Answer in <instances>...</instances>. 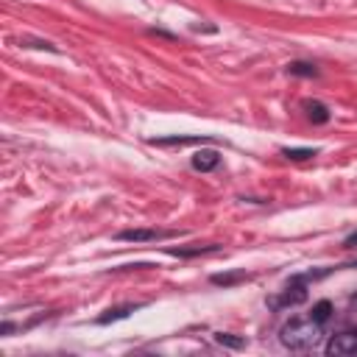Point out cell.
I'll list each match as a JSON object with an SVG mask.
<instances>
[{"instance_id":"ba28073f","label":"cell","mask_w":357,"mask_h":357,"mask_svg":"<svg viewBox=\"0 0 357 357\" xmlns=\"http://www.w3.org/2000/svg\"><path fill=\"white\" fill-rule=\"evenodd\" d=\"M287 73H290V75L315 78V75H318V67H315V64H310V61H290V64H287Z\"/></svg>"},{"instance_id":"6da1fadb","label":"cell","mask_w":357,"mask_h":357,"mask_svg":"<svg viewBox=\"0 0 357 357\" xmlns=\"http://www.w3.org/2000/svg\"><path fill=\"white\" fill-rule=\"evenodd\" d=\"M324 326H326V324H321V321L312 318V315H298V318H290V321L282 326L279 340H282V346L290 349V351H307V349L318 346V340H321V335H324Z\"/></svg>"},{"instance_id":"7a4b0ae2","label":"cell","mask_w":357,"mask_h":357,"mask_svg":"<svg viewBox=\"0 0 357 357\" xmlns=\"http://www.w3.org/2000/svg\"><path fill=\"white\" fill-rule=\"evenodd\" d=\"M318 273H304V276H293L290 282H287V287L282 290V296H276L273 301H271V307H296V304H301L304 298H307V282L310 279H315Z\"/></svg>"},{"instance_id":"30bf717a","label":"cell","mask_w":357,"mask_h":357,"mask_svg":"<svg viewBox=\"0 0 357 357\" xmlns=\"http://www.w3.org/2000/svg\"><path fill=\"white\" fill-rule=\"evenodd\" d=\"M287 159H296V162H301V159H310V156H315L318 151L315 148H284L282 151Z\"/></svg>"},{"instance_id":"277c9868","label":"cell","mask_w":357,"mask_h":357,"mask_svg":"<svg viewBox=\"0 0 357 357\" xmlns=\"http://www.w3.org/2000/svg\"><path fill=\"white\" fill-rule=\"evenodd\" d=\"M176 231L170 229H126L117 234V240H126V243H156V240H167L173 237Z\"/></svg>"},{"instance_id":"52a82bcc","label":"cell","mask_w":357,"mask_h":357,"mask_svg":"<svg viewBox=\"0 0 357 357\" xmlns=\"http://www.w3.org/2000/svg\"><path fill=\"white\" fill-rule=\"evenodd\" d=\"M304 109H307V117H310L312 123H326V120H329V109H326L321 100H307Z\"/></svg>"},{"instance_id":"9c48e42d","label":"cell","mask_w":357,"mask_h":357,"mask_svg":"<svg viewBox=\"0 0 357 357\" xmlns=\"http://www.w3.org/2000/svg\"><path fill=\"white\" fill-rule=\"evenodd\" d=\"M153 145H192V142H209L206 137H159L151 139Z\"/></svg>"},{"instance_id":"5b68a950","label":"cell","mask_w":357,"mask_h":357,"mask_svg":"<svg viewBox=\"0 0 357 357\" xmlns=\"http://www.w3.org/2000/svg\"><path fill=\"white\" fill-rule=\"evenodd\" d=\"M218 165H220V153L218 151H198V153H192V167L201 170V173H209Z\"/></svg>"},{"instance_id":"8992f818","label":"cell","mask_w":357,"mask_h":357,"mask_svg":"<svg viewBox=\"0 0 357 357\" xmlns=\"http://www.w3.org/2000/svg\"><path fill=\"white\" fill-rule=\"evenodd\" d=\"M145 304H123V307H114V310H106V315L98 318V324H112V321H120V318H128V312L139 310Z\"/></svg>"},{"instance_id":"8fae6325","label":"cell","mask_w":357,"mask_h":357,"mask_svg":"<svg viewBox=\"0 0 357 357\" xmlns=\"http://www.w3.org/2000/svg\"><path fill=\"white\" fill-rule=\"evenodd\" d=\"M240 279H245V273H215V276H212L215 284H234V282H240Z\"/></svg>"},{"instance_id":"3957f363","label":"cell","mask_w":357,"mask_h":357,"mask_svg":"<svg viewBox=\"0 0 357 357\" xmlns=\"http://www.w3.org/2000/svg\"><path fill=\"white\" fill-rule=\"evenodd\" d=\"M326 354H335V357L357 354V326H354V329H343V332L332 335V337H329V343H326Z\"/></svg>"},{"instance_id":"7c38bea8","label":"cell","mask_w":357,"mask_h":357,"mask_svg":"<svg viewBox=\"0 0 357 357\" xmlns=\"http://www.w3.org/2000/svg\"><path fill=\"white\" fill-rule=\"evenodd\" d=\"M218 343H226V346H243V340H237V337H229V335H218Z\"/></svg>"}]
</instances>
